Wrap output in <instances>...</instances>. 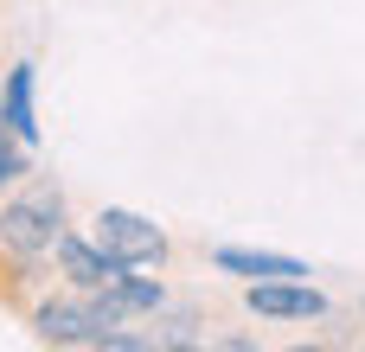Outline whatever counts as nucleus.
Masks as SVG:
<instances>
[{
    "mask_svg": "<svg viewBox=\"0 0 365 352\" xmlns=\"http://www.w3.org/2000/svg\"><path fill=\"white\" fill-rule=\"evenodd\" d=\"M32 83H38V71H32V64H13V71H6L0 122H6V135H13V141H32V135H38V122H32Z\"/></svg>",
    "mask_w": 365,
    "mask_h": 352,
    "instance_id": "obj_5",
    "label": "nucleus"
},
{
    "mask_svg": "<svg viewBox=\"0 0 365 352\" xmlns=\"http://www.w3.org/2000/svg\"><path fill=\"white\" fill-rule=\"evenodd\" d=\"M109 295H115L122 308H148V314L160 308V282H141V276H122V282H115Z\"/></svg>",
    "mask_w": 365,
    "mask_h": 352,
    "instance_id": "obj_7",
    "label": "nucleus"
},
{
    "mask_svg": "<svg viewBox=\"0 0 365 352\" xmlns=\"http://www.w3.org/2000/svg\"><path fill=\"white\" fill-rule=\"evenodd\" d=\"M90 224H96L90 237H96L109 257H122L128 269H135V263H160V257H167V237H160V224H148V218H135V212H122V205H103Z\"/></svg>",
    "mask_w": 365,
    "mask_h": 352,
    "instance_id": "obj_1",
    "label": "nucleus"
},
{
    "mask_svg": "<svg viewBox=\"0 0 365 352\" xmlns=\"http://www.w3.org/2000/svg\"><path fill=\"white\" fill-rule=\"evenodd\" d=\"M58 263H64V276H71L77 289H115V282L128 276V263H122V257H109L96 237H90V244L64 237V244H58Z\"/></svg>",
    "mask_w": 365,
    "mask_h": 352,
    "instance_id": "obj_4",
    "label": "nucleus"
},
{
    "mask_svg": "<svg viewBox=\"0 0 365 352\" xmlns=\"http://www.w3.org/2000/svg\"><path fill=\"white\" fill-rule=\"evenodd\" d=\"M19 167H26V160H19V147L0 135V186H6V180H19Z\"/></svg>",
    "mask_w": 365,
    "mask_h": 352,
    "instance_id": "obj_8",
    "label": "nucleus"
},
{
    "mask_svg": "<svg viewBox=\"0 0 365 352\" xmlns=\"http://www.w3.org/2000/svg\"><path fill=\"white\" fill-rule=\"evenodd\" d=\"M250 314H263V321H321L327 295L308 289L302 276H276V282H250Z\"/></svg>",
    "mask_w": 365,
    "mask_h": 352,
    "instance_id": "obj_3",
    "label": "nucleus"
},
{
    "mask_svg": "<svg viewBox=\"0 0 365 352\" xmlns=\"http://www.w3.org/2000/svg\"><path fill=\"white\" fill-rule=\"evenodd\" d=\"M51 237H58V192H26V199H13L6 212H0V244H13L19 257H32V250H51Z\"/></svg>",
    "mask_w": 365,
    "mask_h": 352,
    "instance_id": "obj_2",
    "label": "nucleus"
},
{
    "mask_svg": "<svg viewBox=\"0 0 365 352\" xmlns=\"http://www.w3.org/2000/svg\"><path fill=\"white\" fill-rule=\"evenodd\" d=\"M218 269L250 276V282H276V276H308L295 257H269V250H218Z\"/></svg>",
    "mask_w": 365,
    "mask_h": 352,
    "instance_id": "obj_6",
    "label": "nucleus"
}]
</instances>
